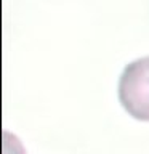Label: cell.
I'll use <instances>...</instances> for the list:
<instances>
[{"label": "cell", "instance_id": "6da1fadb", "mask_svg": "<svg viewBox=\"0 0 149 154\" xmlns=\"http://www.w3.org/2000/svg\"><path fill=\"white\" fill-rule=\"evenodd\" d=\"M119 101L133 119L149 122V56L125 66L119 80Z\"/></svg>", "mask_w": 149, "mask_h": 154}]
</instances>
